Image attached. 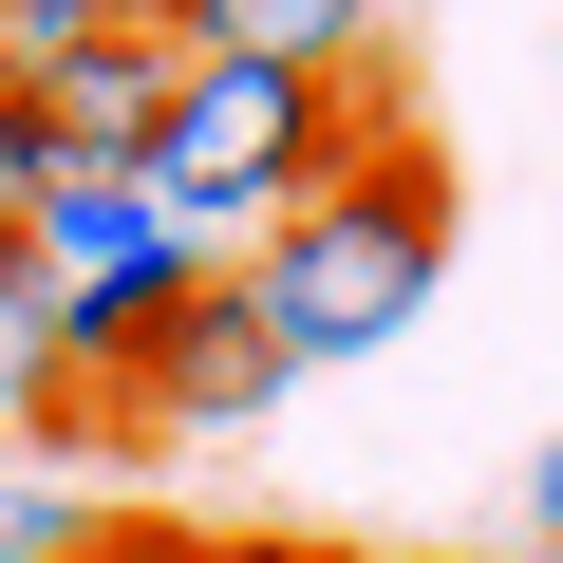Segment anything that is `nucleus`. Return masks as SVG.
Returning <instances> with one entry per match:
<instances>
[{"instance_id": "6e6552de", "label": "nucleus", "mask_w": 563, "mask_h": 563, "mask_svg": "<svg viewBox=\"0 0 563 563\" xmlns=\"http://www.w3.org/2000/svg\"><path fill=\"white\" fill-rule=\"evenodd\" d=\"M132 20H151V0H0V113H38L95 38H132Z\"/></svg>"}, {"instance_id": "9b49d317", "label": "nucleus", "mask_w": 563, "mask_h": 563, "mask_svg": "<svg viewBox=\"0 0 563 563\" xmlns=\"http://www.w3.org/2000/svg\"><path fill=\"white\" fill-rule=\"evenodd\" d=\"M38 188H57V151H38V113H0V244L38 225Z\"/></svg>"}, {"instance_id": "1a4fd4ad", "label": "nucleus", "mask_w": 563, "mask_h": 563, "mask_svg": "<svg viewBox=\"0 0 563 563\" xmlns=\"http://www.w3.org/2000/svg\"><path fill=\"white\" fill-rule=\"evenodd\" d=\"M95 544V488L76 470H0V563H76Z\"/></svg>"}, {"instance_id": "f257e3e1", "label": "nucleus", "mask_w": 563, "mask_h": 563, "mask_svg": "<svg viewBox=\"0 0 563 563\" xmlns=\"http://www.w3.org/2000/svg\"><path fill=\"white\" fill-rule=\"evenodd\" d=\"M244 320L282 339V376H320V357H395L432 320V282H451V151L432 132H376L339 188H301L244 263Z\"/></svg>"}, {"instance_id": "7ed1b4c3", "label": "nucleus", "mask_w": 563, "mask_h": 563, "mask_svg": "<svg viewBox=\"0 0 563 563\" xmlns=\"http://www.w3.org/2000/svg\"><path fill=\"white\" fill-rule=\"evenodd\" d=\"M20 263H38V320H57V357H76V395L188 301V282H207V244L151 207V188H95V169H57L38 188V225H20Z\"/></svg>"}, {"instance_id": "f03ea898", "label": "nucleus", "mask_w": 563, "mask_h": 563, "mask_svg": "<svg viewBox=\"0 0 563 563\" xmlns=\"http://www.w3.org/2000/svg\"><path fill=\"white\" fill-rule=\"evenodd\" d=\"M376 132H413L395 113V76H263V57H188L169 76V132H151V207L188 225V244H263L301 188H339Z\"/></svg>"}, {"instance_id": "0eeeda50", "label": "nucleus", "mask_w": 563, "mask_h": 563, "mask_svg": "<svg viewBox=\"0 0 563 563\" xmlns=\"http://www.w3.org/2000/svg\"><path fill=\"white\" fill-rule=\"evenodd\" d=\"M0 432H38V451H113L95 395H76V357H57V320H38V263H20V244H0Z\"/></svg>"}, {"instance_id": "39448f33", "label": "nucleus", "mask_w": 563, "mask_h": 563, "mask_svg": "<svg viewBox=\"0 0 563 563\" xmlns=\"http://www.w3.org/2000/svg\"><path fill=\"white\" fill-rule=\"evenodd\" d=\"M169 76H188V57H169L151 20H132V38H95V57L38 95V151H57V169H95V188H132V169H151V132H169Z\"/></svg>"}, {"instance_id": "9d476101", "label": "nucleus", "mask_w": 563, "mask_h": 563, "mask_svg": "<svg viewBox=\"0 0 563 563\" xmlns=\"http://www.w3.org/2000/svg\"><path fill=\"white\" fill-rule=\"evenodd\" d=\"M76 563H282V544H244V526H169V507H95Z\"/></svg>"}, {"instance_id": "20e7f679", "label": "nucleus", "mask_w": 563, "mask_h": 563, "mask_svg": "<svg viewBox=\"0 0 563 563\" xmlns=\"http://www.w3.org/2000/svg\"><path fill=\"white\" fill-rule=\"evenodd\" d=\"M282 395H301V376H282V339L244 320V282L207 263L188 301H169L113 376H95V432H113V451H169V432H263Z\"/></svg>"}, {"instance_id": "f8f14e48", "label": "nucleus", "mask_w": 563, "mask_h": 563, "mask_svg": "<svg viewBox=\"0 0 563 563\" xmlns=\"http://www.w3.org/2000/svg\"><path fill=\"white\" fill-rule=\"evenodd\" d=\"M526 526H544V544H563V432H544V470H526Z\"/></svg>"}, {"instance_id": "423d86ee", "label": "nucleus", "mask_w": 563, "mask_h": 563, "mask_svg": "<svg viewBox=\"0 0 563 563\" xmlns=\"http://www.w3.org/2000/svg\"><path fill=\"white\" fill-rule=\"evenodd\" d=\"M395 0H151L169 57H263V76H376Z\"/></svg>"}, {"instance_id": "ddd939ff", "label": "nucleus", "mask_w": 563, "mask_h": 563, "mask_svg": "<svg viewBox=\"0 0 563 563\" xmlns=\"http://www.w3.org/2000/svg\"><path fill=\"white\" fill-rule=\"evenodd\" d=\"M282 563H376V544H301V526H282Z\"/></svg>"}]
</instances>
